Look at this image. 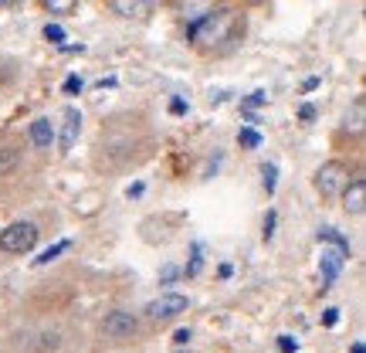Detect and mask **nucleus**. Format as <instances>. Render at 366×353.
<instances>
[{
    "label": "nucleus",
    "mask_w": 366,
    "mask_h": 353,
    "mask_svg": "<svg viewBox=\"0 0 366 353\" xmlns=\"http://www.w3.org/2000/svg\"><path fill=\"white\" fill-rule=\"evenodd\" d=\"M237 31H241V14H234L228 7H217L207 14H197V20L187 27V38L200 51H214V48H224L228 41L237 38Z\"/></svg>",
    "instance_id": "obj_1"
},
{
    "label": "nucleus",
    "mask_w": 366,
    "mask_h": 353,
    "mask_svg": "<svg viewBox=\"0 0 366 353\" xmlns=\"http://www.w3.org/2000/svg\"><path fill=\"white\" fill-rule=\"evenodd\" d=\"M38 224L34 221H14L0 231V252L4 255H27L38 245Z\"/></svg>",
    "instance_id": "obj_2"
},
{
    "label": "nucleus",
    "mask_w": 366,
    "mask_h": 353,
    "mask_svg": "<svg viewBox=\"0 0 366 353\" xmlns=\"http://www.w3.org/2000/svg\"><path fill=\"white\" fill-rule=\"evenodd\" d=\"M346 184H349V167L339 163V160L322 163V167L315 170V191L326 197V200H336V197L346 191Z\"/></svg>",
    "instance_id": "obj_3"
},
{
    "label": "nucleus",
    "mask_w": 366,
    "mask_h": 353,
    "mask_svg": "<svg viewBox=\"0 0 366 353\" xmlns=\"http://www.w3.org/2000/svg\"><path fill=\"white\" fill-rule=\"evenodd\" d=\"M187 295L180 293H163L159 299H153L150 306H146V316L153 319V323H170V319H176L180 313H187Z\"/></svg>",
    "instance_id": "obj_4"
},
{
    "label": "nucleus",
    "mask_w": 366,
    "mask_h": 353,
    "mask_svg": "<svg viewBox=\"0 0 366 353\" xmlns=\"http://www.w3.org/2000/svg\"><path fill=\"white\" fill-rule=\"evenodd\" d=\"M102 333L112 336V340H129V336L139 333V319L126 309H116V313H109L102 319Z\"/></svg>",
    "instance_id": "obj_5"
},
{
    "label": "nucleus",
    "mask_w": 366,
    "mask_h": 353,
    "mask_svg": "<svg viewBox=\"0 0 366 353\" xmlns=\"http://www.w3.org/2000/svg\"><path fill=\"white\" fill-rule=\"evenodd\" d=\"M343 211L346 214H353V217H360L366 211V180L363 176H349V184H346V191H343Z\"/></svg>",
    "instance_id": "obj_6"
},
{
    "label": "nucleus",
    "mask_w": 366,
    "mask_h": 353,
    "mask_svg": "<svg viewBox=\"0 0 366 353\" xmlns=\"http://www.w3.org/2000/svg\"><path fill=\"white\" fill-rule=\"evenodd\" d=\"M109 4H112V11L119 18L126 20H143L153 11V0H109Z\"/></svg>",
    "instance_id": "obj_7"
},
{
    "label": "nucleus",
    "mask_w": 366,
    "mask_h": 353,
    "mask_svg": "<svg viewBox=\"0 0 366 353\" xmlns=\"http://www.w3.org/2000/svg\"><path fill=\"white\" fill-rule=\"evenodd\" d=\"M78 133H81V113L78 109H65V129H61V153H72V146H75Z\"/></svg>",
    "instance_id": "obj_8"
},
{
    "label": "nucleus",
    "mask_w": 366,
    "mask_h": 353,
    "mask_svg": "<svg viewBox=\"0 0 366 353\" xmlns=\"http://www.w3.org/2000/svg\"><path fill=\"white\" fill-rule=\"evenodd\" d=\"M346 252H322V289H329L332 282H336V275L343 272V265H346Z\"/></svg>",
    "instance_id": "obj_9"
},
{
    "label": "nucleus",
    "mask_w": 366,
    "mask_h": 353,
    "mask_svg": "<svg viewBox=\"0 0 366 353\" xmlns=\"http://www.w3.org/2000/svg\"><path fill=\"white\" fill-rule=\"evenodd\" d=\"M31 143H34L38 150H51V143H55V126H51L48 119H34V122H31Z\"/></svg>",
    "instance_id": "obj_10"
},
{
    "label": "nucleus",
    "mask_w": 366,
    "mask_h": 353,
    "mask_svg": "<svg viewBox=\"0 0 366 353\" xmlns=\"http://www.w3.org/2000/svg\"><path fill=\"white\" fill-rule=\"evenodd\" d=\"M346 129H353L356 136L366 129V102L363 98H356V102H353V113H346Z\"/></svg>",
    "instance_id": "obj_11"
},
{
    "label": "nucleus",
    "mask_w": 366,
    "mask_h": 353,
    "mask_svg": "<svg viewBox=\"0 0 366 353\" xmlns=\"http://www.w3.org/2000/svg\"><path fill=\"white\" fill-rule=\"evenodd\" d=\"M20 167V150L18 146H0V176H11Z\"/></svg>",
    "instance_id": "obj_12"
},
{
    "label": "nucleus",
    "mask_w": 366,
    "mask_h": 353,
    "mask_svg": "<svg viewBox=\"0 0 366 353\" xmlns=\"http://www.w3.org/2000/svg\"><path fill=\"white\" fill-rule=\"evenodd\" d=\"M68 248H72V241L65 238V241H58V245H51V248H44V252H41V255L34 258V265H51V262H55V258H58V255H65Z\"/></svg>",
    "instance_id": "obj_13"
},
{
    "label": "nucleus",
    "mask_w": 366,
    "mask_h": 353,
    "mask_svg": "<svg viewBox=\"0 0 366 353\" xmlns=\"http://www.w3.org/2000/svg\"><path fill=\"white\" fill-rule=\"evenodd\" d=\"M44 7H48V14H58V18H68V14H75L78 0H41Z\"/></svg>",
    "instance_id": "obj_14"
},
{
    "label": "nucleus",
    "mask_w": 366,
    "mask_h": 353,
    "mask_svg": "<svg viewBox=\"0 0 366 353\" xmlns=\"http://www.w3.org/2000/svg\"><path fill=\"white\" fill-rule=\"evenodd\" d=\"M319 241H329V245H336L339 252H346V255H349V241L339 235L336 228H319Z\"/></svg>",
    "instance_id": "obj_15"
},
{
    "label": "nucleus",
    "mask_w": 366,
    "mask_h": 353,
    "mask_svg": "<svg viewBox=\"0 0 366 353\" xmlns=\"http://www.w3.org/2000/svg\"><path fill=\"white\" fill-rule=\"evenodd\" d=\"M98 200H102V194H96V191H89V194H81L78 197V211H81V214H96L98 211Z\"/></svg>",
    "instance_id": "obj_16"
},
{
    "label": "nucleus",
    "mask_w": 366,
    "mask_h": 353,
    "mask_svg": "<svg viewBox=\"0 0 366 353\" xmlns=\"http://www.w3.org/2000/svg\"><path fill=\"white\" fill-rule=\"evenodd\" d=\"M237 143H241L244 150H258V146H261V133H258V129H251V126H244V129L237 133Z\"/></svg>",
    "instance_id": "obj_17"
},
{
    "label": "nucleus",
    "mask_w": 366,
    "mask_h": 353,
    "mask_svg": "<svg viewBox=\"0 0 366 353\" xmlns=\"http://www.w3.org/2000/svg\"><path fill=\"white\" fill-rule=\"evenodd\" d=\"M261 184H265L268 197L275 194V187H278V167H275V163H265V167H261Z\"/></svg>",
    "instance_id": "obj_18"
},
{
    "label": "nucleus",
    "mask_w": 366,
    "mask_h": 353,
    "mask_svg": "<svg viewBox=\"0 0 366 353\" xmlns=\"http://www.w3.org/2000/svg\"><path fill=\"white\" fill-rule=\"evenodd\" d=\"M44 38L51 41V44H61V41H65V27H61V24H48V27H44Z\"/></svg>",
    "instance_id": "obj_19"
},
{
    "label": "nucleus",
    "mask_w": 366,
    "mask_h": 353,
    "mask_svg": "<svg viewBox=\"0 0 366 353\" xmlns=\"http://www.w3.org/2000/svg\"><path fill=\"white\" fill-rule=\"evenodd\" d=\"M61 347V340H58V333H44L38 340V350H58Z\"/></svg>",
    "instance_id": "obj_20"
},
{
    "label": "nucleus",
    "mask_w": 366,
    "mask_h": 353,
    "mask_svg": "<svg viewBox=\"0 0 366 353\" xmlns=\"http://www.w3.org/2000/svg\"><path fill=\"white\" fill-rule=\"evenodd\" d=\"M265 102H268V96H265V92H251V96L241 102V109H258V105H265Z\"/></svg>",
    "instance_id": "obj_21"
},
{
    "label": "nucleus",
    "mask_w": 366,
    "mask_h": 353,
    "mask_svg": "<svg viewBox=\"0 0 366 353\" xmlns=\"http://www.w3.org/2000/svg\"><path fill=\"white\" fill-rule=\"evenodd\" d=\"M81 85H85V82L78 79V75H68L61 89H65V96H78V92H81Z\"/></svg>",
    "instance_id": "obj_22"
},
{
    "label": "nucleus",
    "mask_w": 366,
    "mask_h": 353,
    "mask_svg": "<svg viewBox=\"0 0 366 353\" xmlns=\"http://www.w3.org/2000/svg\"><path fill=\"white\" fill-rule=\"evenodd\" d=\"M278 350H282V353L299 350V340H295V336H292V333H282V336H278Z\"/></svg>",
    "instance_id": "obj_23"
},
{
    "label": "nucleus",
    "mask_w": 366,
    "mask_h": 353,
    "mask_svg": "<svg viewBox=\"0 0 366 353\" xmlns=\"http://www.w3.org/2000/svg\"><path fill=\"white\" fill-rule=\"evenodd\" d=\"M180 269H176V265H166V269H163V272H159V282H163V285H170V282H176V278H180Z\"/></svg>",
    "instance_id": "obj_24"
},
{
    "label": "nucleus",
    "mask_w": 366,
    "mask_h": 353,
    "mask_svg": "<svg viewBox=\"0 0 366 353\" xmlns=\"http://www.w3.org/2000/svg\"><path fill=\"white\" fill-rule=\"evenodd\" d=\"M197 272H200V248L193 245V258H190V265L183 269V275H197Z\"/></svg>",
    "instance_id": "obj_25"
},
{
    "label": "nucleus",
    "mask_w": 366,
    "mask_h": 353,
    "mask_svg": "<svg viewBox=\"0 0 366 353\" xmlns=\"http://www.w3.org/2000/svg\"><path fill=\"white\" fill-rule=\"evenodd\" d=\"M190 343V330H176L174 333V347H187Z\"/></svg>",
    "instance_id": "obj_26"
},
{
    "label": "nucleus",
    "mask_w": 366,
    "mask_h": 353,
    "mask_svg": "<svg viewBox=\"0 0 366 353\" xmlns=\"http://www.w3.org/2000/svg\"><path fill=\"white\" fill-rule=\"evenodd\" d=\"M299 119H302V122H312V119H315V105H302V109H299Z\"/></svg>",
    "instance_id": "obj_27"
},
{
    "label": "nucleus",
    "mask_w": 366,
    "mask_h": 353,
    "mask_svg": "<svg viewBox=\"0 0 366 353\" xmlns=\"http://www.w3.org/2000/svg\"><path fill=\"white\" fill-rule=\"evenodd\" d=\"M170 113H174V116H183V113H187V102H183V98H174V102H170Z\"/></svg>",
    "instance_id": "obj_28"
},
{
    "label": "nucleus",
    "mask_w": 366,
    "mask_h": 353,
    "mask_svg": "<svg viewBox=\"0 0 366 353\" xmlns=\"http://www.w3.org/2000/svg\"><path fill=\"white\" fill-rule=\"evenodd\" d=\"M322 323H326V326H336V323H339V309H326Z\"/></svg>",
    "instance_id": "obj_29"
},
{
    "label": "nucleus",
    "mask_w": 366,
    "mask_h": 353,
    "mask_svg": "<svg viewBox=\"0 0 366 353\" xmlns=\"http://www.w3.org/2000/svg\"><path fill=\"white\" fill-rule=\"evenodd\" d=\"M275 235V211H268V217H265V238Z\"/></svg>",
    "instance_id": "obj_30"
},
{
    "label": "nucleus",
    "mask_w": 366,
    "mask_h": 353,
    "mask_svg": "<svg viewBox=\"0 0 366 353\" xmlns=\"http://www.w3.org/2000/svg\"><path fill=\"white\" fill-rule=\"evenodd\" d=\"M143 191H146V187H143V184H133V187H129V191H126V197H143Z\"/></svg>",
    "instance_id": "obj_31"
},
{
    "label": "nucleus",
    "mask_w": 366,
    "mask_h": 353,
    "mask_svg": "<svg viewBox=\"0 0 366 353\" xmlns=\"http://www.w3.org/2000/svg\"><path fill=\"white\" fill-rule=\"evenodd\" d=\"M231 272H234L231 265H221V269H217V275H221V278H231Z\"/></svg>",
    "instance_id": "obj_32"
},
{
    "label": "nucleus",
    "mask_w": 366,
    "mask_h": 353,
    "mask_svg": "<svg viewBox=\"0 0 366 353\" xmlns=\"http://www.w3.org/2000/svg\"><path fill=\"white\" fill-rule=\"evenodd\" d=\"M306 92H312V89H319V79H306V85H302Z\"/></svg>",
    "instance_id": "obj_33"
},
{
    "label": "nucleus",
    "mask_w": 366,
    "mask_h": 353,
    "mask_svg": "<svg viewBox=\"0 0 366 353\" xmlns=\"http://www.w3.org/2000/svg\"><path fill=\"white\" fill-rule=\"evenodd\" d=\"M14 4H18V0H0V7H14Z\"/></svg>",
    "instance_id": "obj_34"
},
{
    "label": "nucleus",
    "mask_w": 366,
    "mask_h": 353,
    "mask_svg": "<svg viewBox=\"0 0 366 353\" xmlns=\"http://www.w3.org/2000/svg\"><path fill=\"white\" fill-rule=\"evenodd\" d=\"M244 4H261V0H244Z\"/></svg>",
    "instance_id": "obj_35"
}]
</instances>
